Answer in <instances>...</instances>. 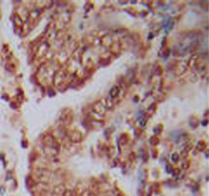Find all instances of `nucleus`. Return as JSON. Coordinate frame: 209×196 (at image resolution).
<instances>
[{
  "label": "nucleus",
  "mask_w": 209,
  "mask_h": 196,
  "mask_svg": "<svg viewBox=\"0 0 209 196\" xmlns=\"http://www.w3.org/2000/svg\"><path fill=\"white\" fill-rule=\"evenodd\" d=\"M65 191H66V188L63 185H57L56 187H54L53 194L56 196H62Z\"/></svg>",
  "instance_id": "5"
},
{
  "label": "nucleus",
  "mask_w": 209,
  "mask_h": 196,
  "mask_svg": "<svg viewBox=\"0 0 209 196\" xmlns=\"http://www.w3.org/2000/svg\"><path fill=\"white\" fill-rule=\"evenodd\" d=\"M102 44L104 45L105 47H110L112 44H113V40H112L111 36L110 35H105L104 37L102 38Z\"/></svg>",
  "instance_id": "6"
},
{
  "label": "nucleus",
  "mask_w": 209,
  "mask_h": 196,
  "mask_svg": "<svg viewBox=\"0 0 209 196\" xmlns=\"http://www.w3.org/2000/svg\"><path fill=\"white\" fill-rule=\"evenodd\" d=\"M13 21L17 27H23V19H21V17L19 15H14Z\"/></svg>",
  "instance_id": "8"
},
{
  "label": "nucleus",
  "mask_w": 209,
  "mask_h": 196,
  "mask_svg": "<svg viewBox=\"0 0 209 196\" xmlns=\"http://www.w3.org/2000/svg\"><path fill=\"white\" fill-rule=\"evenodd\" d=\"M68 139H70V141H72V142H80V141H82V139H83V136H82V134L80 133V132H78V131H70V132H68Z\"/></svg>",
  "instance_id": "2"
},
{
  "label": "nucleus",
  "mask_w": 209,
  "mask_h": 196,
  "mask_svg": "<svg viewBox=\"0 0 209 196\" xmlns=\"http://www.w3.org/2000/svg\"><path fill=\"white\" fill-rule=\"evenodd\" d=\"M119 92H121V88H119V87H117V86L113 87V88L111 89V91H110V97L116 98L119 96Z\"/></svg>",
  "instance_id": "7"
},
{
  "label": "nucleus",
  "mask_w": 209,
  "mask_h": 196,
  "mask_svg": "<svg viewBox=\"0 0 209 196\" xmlns=\"http://www.w3.org/2000/svg\"><path fill=\"white\" fill-rule=\"evenodd\" d=\"M198 62V57L197 56H193V57H191L190 61H189V65L190 66H196Z\"/></svg>",
  "instance_id": "9"
},
{
  "label": "nucleus",
  "mask_w": 209,
  "mask_h": 196,
  "mask_svg": "<svg viewBox=\"0 0 209 196\" xmlns=\"http://www.w3.org/2000/svg\"><path fill=\"white\" fill-rule=\"evenodd\" d=\"M172 160L176 162V161H178L179 160V154H177V153H174L173 155H172Z\"/></svg>",
  "instance_id": "13"
},
{
  "label": "nucleus",
  "mask_w": 209,
  "mask_h": 196,
  "mask_svg": "<svg viewBox=\"0 0 209 196\" xmlns=\"http://www.w3.org/2000/svg\"><path fill=\"white\" fill-rule=\"evenodd\" d=\"M127 138H128V136L125 135V134H123V135L121 136V139H119V142H121V145H125V143L128 142V139H127Z\"/></svg>",
  "instance_id": "10"
},
{
  "label": "nucleus",
  "mask_w": 209,
  "mask_h": 196,
  "mask_svg": "<svg viewBox=\"0 0 209 196\" xmlns=\"http://www.w3.org/2000/svg\"><path fill=\"white\" fill-rule=\"evenodd\" d=\"M158 142H159V140H158L157 138H155V137H154V138H151V143H152V144L156 145Z\"/></svg>",
  "instance_id": "12"
},
{
  "label": "nucleus",
  "mask_w": 209,
  "mask_h": 196,
  "mask_svg": "<svg viewBox=\"0 0 209 196\" xmlns=\"http://www.w3.org/2000/svg\"><path fill=\"white\" fill-rule=\"evenodd\" d=\"M106 109H107V108L105 107L104 102H103V101H98V102H96L95 104H94V110H95V111L97 112V113H99V114L105 113Z\"/></svg>",
  "instance_id": "3"
},
{
  "label": "nucleus",
  "mask_w": 209,
  "mask_h": 196,
  "mask_svg": "<svg viewBox=\"0 0 209 196\" xmlns=\"http://www.w3.org/2000/svg\"><path fill=\"white\" fill-rule=\"evenodd\" d=\"M59 121H61L62 125H68L70 124V121H72V113L70 110L68 109H64L63 112H61L60 117H59Z\"/></svg>",
  "instance_id": "1"
},
{
  "label": "nucleus",
  "mask_w": 209,
  "mask_h": 196,
  "mask_svg": "<svg viewBox=\"0 0 209 196\" xmlns=\"http://www.w3.org/2000/svg\"><path fill=\"white\" fill-rule=\"evenodd\" d=\"M197 147H198V149L199 150H204V148L206 147V143L204 142V141H201V142H199L198 143V145H197Z\"/></svg>",
  "instance_id": "11"
},
{
  "label": "nucleus",
  "mask_w": 209,
  "mask_h": 196,
  "mask_svg": "<svg viewBox=\"0 0 209 196\" xmlns=\"http://www.w3.org/2000/svg\"><path fill=\"white\" fill-rule=\"evenodd\" d=\"M64 77H65L64 72H62V70L57 72L55 74V76H54V84H55L56 86H59V84L64 81Z\"/></svg>",
  "instance_id": "4"
}]
</instances>
